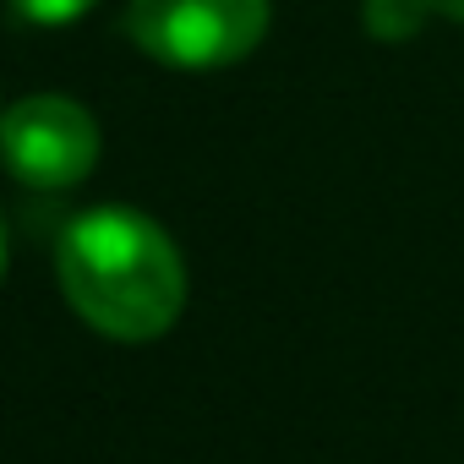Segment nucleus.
<instances>
[{
  "instance_id": "nucleus-1",
  "label": "nucleus",
  "mask_w": 464,
  "mask_h": 464,
  "mask_svg": "<svg viewBox=\"0 0 464 464\" xmlns=\"http://www.w3.org/2000/svg\"><path fill=\"white\" fill-rule=\"evenodd\" d=\"M55 279L72 312L121 344L164 339L186 312V263L169 229L137 208L104 202L61 229Z\"/></svg>"
},
{
  "instance_id": "nucleus-2",
  "label": "nucleus",
  "mask_w": 464,
  "mask_h": 464,
  "mask_svg": "<svg viewBox=\"0 0 464 464\" xmlns=\"http://www.w3.org/2000/svg\"><path fill=\"white\" fill-rule=\"evenodd\" d=\"M268 0H126L131 44L175 72H218L268 39Z\"/></svg>"
},
{
  "instance_id": "nucleus-3",
  "label": "nucleus",
  "mask_w": 464,
  "mask_h": 464,
  "mask_svg": "<svg viewBox=\"0 0 464 464\" xmlns=\"http://www.w3.org/2000/svg\"><path fill=\"white\" fill-rule=\"evenodd\" d=\"M104 153L99 121L66 93H28L0 110V164L34 191H72L93 175Z\"/></svg>"
},
{
  "instance_id": "nucleus-4",
  "label": "nucleus",
  "mask_w": 464,
  "mask_h": 464,
  "mask_svg": "<svg viewBox=\"0 0 464 464\" xmlns=\"http://www.w3.org/2000/svg\"><path fill=\"white\" fill-rule=\"evenodd\" d=\"M431 17H437L431 0H361V23H366V34L382 39V44L415 39Z\"/></svg>"
},
{
  "instance_id": "nucleus-5",
  "label": "nucleus",
  "mask_w": 464,
  "mask_h": 464,
  "mask_svg": "<svg viewBox=\"0 0 464 464\" xmlns=\"http://www.w3.org/2000/svg\"><path fill=\"white\" fill-rule=\"evenodd\" d=\"M12 6H17V17H28L39 28H66V23L88 17L99 0H12Z\"/></svg>"
},
{
  "instance_id": "nucleus-6",
  "label": "nucleus",
  "mask_w": 464,
  "mask_h": 464,
  "mask_svg": "<svg viewBox=\"0 0 464 464\" xmlns=\"http://www.w3.org/2000/svg\"><path fill=\"white\" fill-rule=\"evenodd\" d=\"M431 12L448 17V23H464V0H431Z\"/></svg>"
},
{
  "instance_id": "nucleus-7",
  "label": "nucleus",
  "mask_w": 464,
  "mask_h": 464,
  "mask_svg": "<svg viewBox=\"0 0 464 464\" xmlns=\"http://www.w3.org/2000/svg\"><path fill=\"white\" fill-rule=\"evenodd\" d=\"M0 268H6V218H0Z\"/></svg>"
}]
</instances>
